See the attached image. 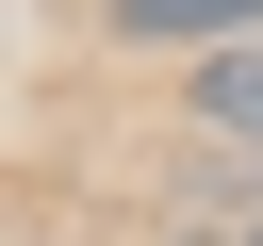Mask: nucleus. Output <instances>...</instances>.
<instances>
[{
	"instance_id": "obj_1",
	"label": "nucleus",
	"mask_w": 263,
	"mask_h": 246,
	"mask_svg": "<svg viewBox=\"0 0 263 246\" xmlns=\"http://www.w3.org/2000/svg\"><path fill=\"white\" fill-rule=\"evenodd\" d=\"M99 33L115 49H247L263 0H99Z\"/></svg>"
},
{
	"instance_id": "obj_2",
	"label": "nucleus",
	"mask_w": 263,
	"mask_h": 246,
	"mask_svg": "<svg viewBox=\"0 0 263 246\" xmlns=\"http://www.w3.org/2000/svg\"><path fill=\"white\" fill-rule=\"evenodd\" d=\"M197 131H214L230 164H263V33H247V49H197Z\"/></svg>"
},
{
	"instance_id": "obj_3",
	"label": "nucleus",
	"mask_w": 263,
	"mask_h": 246,
	"mask_svg": "<svg viewBox=\"0 0 263 246\" xmlns=\"http://www.w3.org/2000/svg\"><path fill=\"white\" fill-rule=\"evenodd\" d=\"M247 246H263V230H247Z\"/></svg>"
}]
</instances>
